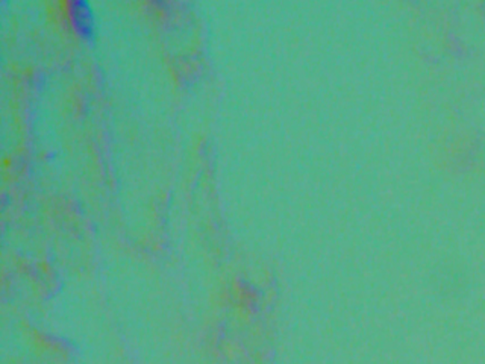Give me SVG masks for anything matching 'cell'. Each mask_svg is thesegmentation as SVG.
Here are the masks:
<instances>
[{
    "label": "cell",
    "mask_w": 485,
    "mask_h": 364,
    "mask_svg": "<svg viewBox=\"0 0 485 364\" xmlns=\"http://www.w3.org/2000/svg\"><path fill=\"white\" fill-rule=\"evenodd\" d=\"M65 10L74 34L82 40H92L96 22L88 0H65Z\"/></svg>",
    "instance_id": "1"
}]
</instances>
